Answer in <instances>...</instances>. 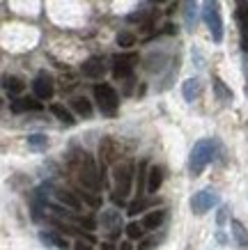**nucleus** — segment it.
<instances>
[{
    "mask_svg": "<svg viewBox=\"0 0 248 250\" xmlns=\"http://www.w3.org/2000/svg\"><path fill=\"white\" fill-rule=\"evenodd\" d=\"M101 225H104L106 229H108V234L117 236L120 234V229H122V218H120V213L113 211V209H106L104 213H101Z\"/></svg>",
    "mask_w": 248,
    "mask_h": 250,
    "instance_id": "obj_11",
    "label": "nucleus"
},
{
    "mask_svg": "<svg viewBox=\"0 0 248 250\" xmlns=\"http://www.w3.org/2000/svg\"><path fill=\"white\" fill-rule=\"evenodd\" d=\"M74 250H92V246H90V243H85V241H78L74 246Z\"/></svg>",
    "mask_w": 248,
    "mask_h": 250,
    "instance_id": "obj_30",
    "label": "nucleus"
},
{
    "mask_svg": "<svg viewBox=\"0 0 248 250\" xmlns=\"http://www.w3.org/2000/svg\"><path fill=\"white\" fill-rule=\"evenodd\" d=\"M53 193H55V197L60 200L62 205L71 207L74 211H81V209H83V202H81V200H78V195H76V193H71V190H67V188H60V186H58V188H53Z\"/></svg>",
    "mask_w": 248,
    "mask_h": 250,
    "instance_id": "obj_12",
    "label": "nucleus"
},
{
    "mask_svg": "<svg viewBox=\"0 0 248 250\" xmlns=\"http://www.w3.org/2000/svg\"><path fill=\"white\" fill-rule=\"evenodd\" d=\"M158 243V236H150V239H140V246L138 250H152Z\"/></svg>",
    "mask_w": 248,
    "mask_h": 250,
    "instance_id": "obj_28",
    "label": "nucleus"
},
{
    "mask_svg": "<svg viewBox=\"0 0 248 250\" xmlns=\"http://www.w3.org/2000/svg\"><path fill=\"white\" fill-rule=\"evenodd\" d=\"M134 42H135V37L131 35V32H120V35H117V44H120L122 48H129V46H134Z\"/></svg>",
    "mask_w": 248,
    "mask_h": 250,
    "instance_id": "obj_25",
    "label": "nucleus"
},
{
    "mask_svg": "<svg viewBox=\"0 0 248 250\" xmlns=\"http://www.w3.org/2000/svg\"><path fill=\"white\" fill-rule=\"evenodd\" d=\"M28 145L32 149H44L46 147V136H30L28 138Z\"/></svg>",
    "mask_w": 248,
    "mask_h": 250,
    "instance_id": "obj_27",
    "label": "nucleus"
},
{
    "mask_svg": "<svg viewBox=\"0 0 248 250\" xmlns=\"http://www.w3.org/2000/svg\"><path fill=\"white\" fill-rule=\"evenodd\" d=\"M115 177V197L117 200H127L129 190H131V182H134V163L131 161H120L113 170Z\"/></svg>",
    "mask_w": 248,
    "mask_h": 250,
    "instance_id": "obj_3",
    "label": "nucleus"
},
{
    "mask_svg": "<svg viewBox=\"0 0 248 250\" xmlns=\"http://www.w3.org/2000/svg\"><path fill=\"white\" fill-rule=\"evenodd\" d=\"M32 92H35V97H37L39 101L51 99L53 92H55V87H53V78L48 76L46 71H39L37 76H35V81H32Z\"/></svg>",
    "mask_w": 248,
    "mask_h": 250,
    "instance_id": "obj_7",
    "label": "nucleus"
},
{
    "mask_svg": "<svg viewBox=\"0 0 248 250\" xmlns=\"http://www.w3.org/2000/svg\"><path fill=\"white\" fill-rule=\"evenodd\" d=\"M216 205H218V195L214 190H200V193H196V195L191 197V209L196 213L209 211L211 207H216Z\"/></svg>",
    "mask_w": 248,
    "mask_h": 250,
    "instance_id": "obj_8",
    "label": "nucleus"
},
{
    "mask_svg": "<svg viewBox=\"0 0 248 250\" xmlns=\"http://www.w3.org/2000/svg\"><path fill=\"white\" fill-rule=\"evenodd\" d=\"M237 21H239V30H241V48L248 53V5H246V0H239V5H237Z\"/></svg>",
    "mask_w": 248,
    "mask_h": 250,
    "instance_id": "obj_10",
    "label": "nucleus"
},
{
    "mask_svg": "<svg viewBox=\"0 0 248 250\" xmlns=\"http://www.w3.org/2000/svg\"><path fill=\"white\" fill-rule=\"evenodd\" d=\"M135 62H138V55H135V53L115 55V58H113V74H115V78H127V76H131V71H134Z\"/></svg>",
    "mask_w": 248,
    "mask_h": 250,
    "instance_id": "obj_6",
    "label": "nucleus"
},
{
    "mask_svg": "<svg viewBox=\"0 0 248 250\" xmlns=\"http://www.w3.org/2000/svg\"><path fill=\"white\" fill-rule=\"evenodd\" d=\"M51 113L62 122V124H74V117L69 115V110L62 104H51Z\"/></svg>",
    "mask_w": 248,
    "mask_h": 250,
    "instance_id": "obj_21",
    "label": "nucleus"
},
{
    "mask_svg": "<svg viewBox=\"0 0 248 250\" xmlns=\"http://www.w3.org/2000/svg\"><path fill=\"white\" fill-rule=\"evenodd\" d=\"M127 234H129V239H143L145 228H143V225H138V223H129V225H127Z\"/></svg>",
    "mask_w": 248,
    "mask_h": 250,
    "instance_id": "obj_24",
    "label": "nucleus"
},
{
    "mask_svg": "<svg viewBox=\"0 0 248 250\" xmlns=\"http://www.w3.org/2000/svg\"><path fill=\"white\" fill-rule=\"evenodd\" d=\"M154 5H161V2H168V0H152Z\"/></svg>",
    "mask_w": 248,
    "mask_h": 250,
    "instance_id": "obj_33",
    "label": "nucleus"
},
{
    "mask_svg": "<svg viewBox=\"0 0 248 250\" xmlns=\"http://www.w3.org/2000/svg\"><path fill=\"white\" fill-rule=\"evenodd\" d=\"M78 225H81V228H88V229H94V220L92 218H78Z\"/></svg>",
    "mask_w": 248,
    "mask_h": 250,
    "instance_id": "obj_29",
    "label": "nucleus"
},
{
    "mask_svg": "<svg viewBox=\"0 0 248 250\" xmlns=\"http://www.w3.org/2000/svg\"><path fill=\"white\" fill-rule=\"evenodd\" d=\"M42 104L35 99H16L12 101V113H25V110H39Z\"/></svg>",
    "mask_w": 248,
    "mask_h": 250,
    "instance_id": "obj_17",
    "label": "nucleus"
},
{
    "mask_svg": "<svg viewBox=\"0 0 248 250\" xmlns=\"http://www.w3.org/2000/svg\"><path fill=\"white\" fill-rule=\"evenodd\" d=\"M232 236L239 248H248V229L244 228L241 220H232Z\"/></svg>",
    "mask_w": 248,
    "mask_h": 250,
    "instance_id": "obj_16",
    "label": "nucleus"
},
{
    "mask_svg": "<svg viewBox=\"0 0 248 250\" xmlns=\"http://www.w3.org/2000/svg\"><path fill=\"white\" fill-rule=\"evenodd\" d=\"M94 99H97L99 108H101L106 115H115L117 108H120V97H117V92L106 83L94 85Z\"/></svg>",
    "mask_w": 248,
    "mask_h": 250,
    "instance_id": "obj_5",
    "label": "nucleus"
},
{
    "mask_svg": "<svg viewBox=\"0 0 248 250\" xmlns=\"http://www.w3.org/2000/svg\"><path fill=\"white\" fill-rule=\"evenodd\" d=\"M163 184V170L161 166H152L150 167V174H147V193H157Z\"/></svg>",
    "mask_w": 248,
    "mask_h": 250,
    "instance_id": "obj_14",
    "label": "nucleus"
},
{
    "mask_svg": "<svg viewBox=\"0 0 248 250\" xmlns=\"http://www.w3.org/2000/svg\"><path fill=\"white\" fill-rule=\"evenodd\" d=\"M145 207H147V202H145L143 197H138V200H135V202H131V205H129V216H135V213H140L145 209Z\"/></svg>",
    "mask_w": 248,
    "mask_h": 250,
    "instance_id": "obj_26",
    "label": "nucleus"
},
{
    "mask_svg": "<svg viewBox=\"0 0 248 250\" xmlns=\"http://www.w3.org/2000/svg\"><path fill=\"white\" fill-rule=\"evenodd\" d=\"M71 108H74L81 117H90L92 115V104L85 97H74L71 99Z\"/></svg>",
    "mask_w": 248,
    "mask_h": 250,
    "instance_id": "obj_20",
    "label": "nucleus"
},
{
    "mask_svg": "<svg viewBox=\"0 0 248 250\" xmlns=\"http://www.w3.org/2000/svg\"><path fill=\"white\" fill-rule=\"evenodd\" d=\"M39 239H42V243H46L48 248H58V250H67L69 248V241L62 234H58V232H42Z\"/></svg>",
    "mask_w": 248,
    "mask_h": 250,
    "instance_id": "obj_13",
    "label": "nucleus"
},
{
    "mask_svg": "<svg viewBox=\"0 0 248 250\" xmlns=\"http://www.w3.org/2000/svg\"><path fill=\"white\" fill-rule=\"evenodd\" d=\"M0 104H2V101H0Z\"/></svg>",
    "mask_w": 248,
    "mask_h": 250,
    "instance_id": "obj_34",
    "label": "nucleus"
},
{
    "mask_svg": "<svg viewBox=\"0 0 248 250\" xmlns=\"http://www.w3.org/2000/svg\"><path fill=\"white\" fill-rule=\"evenodd\" d=\"M2 85H5L7 94H12V97H19L23 92V87H25V83H23L19 76H5L2 78Z\"/></svg>",
    "mask_w": 248,
    "mask_h": 250,
    "instance_id": "obj_19",
    "label": "nucleus"
},
{
    "mask_svg": "<svg viewBox=\"0 0 248 250\" xmlns=\"http://www.w3.org/2000/svg\"><path fill=\"white\" fill-rule=\"evenodd\" d=\"M214 92H216V97L221 99V101H230L232 99V92H230V87H227L221 78H214Z\"/></svg>",
    "mask_w": 248,
    "mask_h": 250,
    "instance_id": "obj_22",
    "label": "nucleus"
},
{
    "mask_svg": "<svg viewBox=\"0 0 248 250\" xmlns=\"http://www.w3.org/2000/svg\"><path fill=\"white\" fill-rule=\"evenodd\" d=\"M184 16H186V25L193 28L196 25V0H184Z\"/></svg>",
    "mask_w": 248,
    "mask_h": 250,
    "instance_id": "obj_23",
    "label": "nucleus"
},
{
    "mask_svg": "<svg viewBox=\"0 0 248 250\" xmlns=\"http://www.w3.org/2000/svg\"><path fill=\"white\" fill-rule=\"evenodd\" d=\"M163 216L165 213L161 211V209H157V211H150V213H145L143 216V223H140V225H143L145 228V232H147V229H157V228H161V223H163Z\"/></svg>",
    "mask_w": 248,
    "mask_h": 250,
    "instance_id": "obj_15",
    "label": "nucleus"
},
{
    "mask_svg": "<svg viewBox=\"0 0 248 250\" xmlns=\"http://www.w3.org/2000/svg\"><path fill=\"white\" fill-rule=\"evenodd\" d=\"M117 250H131V243H122V246H117Z\"/></svg>",
    "mask_w": 248,
    "mask_h": 250,
    "instance_id": "obj_32",
    "label": "nucleus"
},
{
    "mask_svg": "<svg viewBox=\"0 0 248 250\" xmlns=\"http://www.w3.org/2000/svg\"><path fill=\"white\" fill-rule=\"evenodd\" d=\"M76 170H78V179H81L83 186H88L90 190H99V188H101V177H99L97 163H94V159H92V156H88V154H78Z\"/></svg>",
    "mask_w": 248,
    "mask_h": 250,
    "instance_id": "obj_2",
    "label": "nucleus"
},
{
    "mask_svg": "<svg viewBox=\"0 0 248 250\" xmlns=\"http://www.w3.org/2000/svg\"><path fill=\"white\" fill-rule=\"evenodd\" d=\"M216 149H218L216 140H211V138L198 140L196 147L191 149V156H188V170H191V174H200V172H203L204 167L216 159Z\"/></svg>",
    "mask_w": 248,
    "mask_h": 250,
    "instance_id": "obj_1",
    "label": "nucleus"
},
{
    "mask_svg": "<svg viewBox=\"0 0 248 250\" xmlns=\"http://www.w3.org/2000/svg\"><path fill=\"white\" fill-rule=\"evenodd\" d=\"M101 250H115V246H113V243H104V246H101Z\"/></svg>",
    "mask_w": 248,
    "mask_h": 250,
    "instance_id": "obj_31",
    "label": "nucleus"
},
{
    "mask_svg": "<svg viewBox=\"0 0 248 250\" xmlns=\"http://www.w3.org/2000/svg\"><path fill=\"white\" fill-rule=\"evenodd\" d=\"M81 71H83V76H88V78H101L106 74V60L99 58V55L88 58V60L81 64Z\"/></svg>",
    "mask_w": 248,
    "mask_h": 250,
    "instance_id": "obj_9",
    "label": "nucleus"
},
{
    "mask_svg": "<svg viewBox=\"0 0 248 250\" xmlns=\"http://www.w3.org/2000/svg\"><path fill=\"white\" fill-rule=\"evenodd\" d=\"M181 94L186 101H196L198 94H200V81L198 78H188L186 83L181 85Z\"/></svg>",
    "mask_w": 248,
    "mask_h": 250,
    "instance_id": "obj_18",
    "label": "nucleus"
},
{
    "mask_svg": "<svg viewBox=\"0 0 248 250\" xmlns=\"http://www.w3.org/2000/svg\"><path fill=\"white\" fill-rule=\"evenodd\" d=\"M203 19L209 28L214 42H223V19H221V9H218V0H204L203 5Z\"/></svg>",
    "mask_w": 248,
    "mask_h": 250,
    "instance_id": "obj_4",
    "label": "nucleus"
}]
</instances>
